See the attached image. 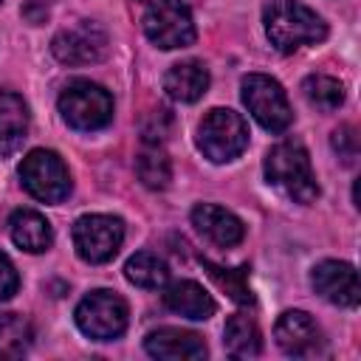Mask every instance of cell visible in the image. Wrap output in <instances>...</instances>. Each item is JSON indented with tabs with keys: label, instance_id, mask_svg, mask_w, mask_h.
Here are the masks:
<instances>
[{
	"label": "cell",
	"instance_id": "obj_14",
	"mask_svg": "<svg viewBox=\"0 0 361 361\" xmlns=\"http://www.w3.org/2000/svg\"><path fill=\"white\" fill-rule=\"evenodd\" d=\"M192 226L206 237L212 240L214 245H237L243 237H245V226L237 214H231L228 209L217 206V203H200L192 209Z\"/></svg>",
	"mask_w": 361,
	"mask_h": 361
},
{
	"label": "cell",
	"instance_id": "obj_9",
	"mask_svg": "<svg viewBox=\"0 0 361 361\" xmlns=\"http://www.w3.org/2000/svg\"><path fill=\"white\" fill-rule=\"evenodd\" d=\"M121 243L124 223L113 214H85L73 223V248L90 265L110 262L118 254Z\"/></svg>",
	"mask_w": 361,
	"mask_h": 361
},
{
	"label": "cell",
	"instance_id": "obj_2",
	"mask_svg": "<svg viewBox=\"0 0 361 361\" xmlns=\"http://www.w3.org/2000/svg\"><path fill=\"white\" fill-rule=\"evenodd\" d=\"M265 180L285 197L307 206L319 197V183L310 166V155L299 141H279L265 155Z\"/></svg>",
	"mask_w": 361,
	"mask_h": 361
},
{
	"label": "cell",
	"instance_id": "obj_17",
	"mask_svg": "<svg viewBox=\"0 0 361 361\" xmlns=\"http://www.w3.org/2000/svg\"><path fill=\"white\" fill-rule=\"evenodd\" d=\"M209 87V71L203 62L197 59H186L172 65L164 73V90L175 99V102H197Z\"/></svg>",
	"mask_w": 361,
	"mask_h": 361
},
{
	"label": "cell",
	"instance_id": "obj_22",
	"mask_svg": "<svg viewBox=\"0 0 361 361\" xmlns=\"http://www.w3.org/2000/svg\"><path fill=\"white\" fill-rule=\"evenodd\" d=\"M124 276L138 288H164L169 279V268L161 257H155L149 251H138L127 259Z\"/></svg>",
	"mask_w": 361,
	"mask_h": 361
},
{
	"label": "cell",
	"instance_id": "obj_25",
	"mask_svg": "<svg viewBox=\"0 0 361 361\" xmlns=\"http://www.w3.org/2000/svg\"><path fill=\"white\" fill-rule=\"evenodd\" d=\"M333 149L338 152L341 164L353 166L355 158H358V149H361V141H358V130L353 124H341L338 130H333Z\"/></svg>",
	"mask_w": 361,
	"mask_h": 361
},
{
	"label": "cell",
	"instance_id": "obj_28",
	"mask_svg": "<svg viewBox=\"0 0 361 361\" xmlns=\"http://www.w3.org/2000/svg\"><path fill=\"white\" fill-rule=\"evenodd\" d=\"M0 3H3V0H0Z\"/></svg>",
	"mask_w": 361,
	"mask_h": 361
},
{
	"label": "cell",
	"instance_id": "obj_26",
	"mask_svg": "<svg viewBox=\"0 0 361 361\" xmlns=\"http://www.w3.org/2000/svg\"><path fill=\"white\" fill-rule=\"evenodd\" d=\"M20 288V276H17V268L11 265V259L0 251V302L11 299Z\"/></svg>",
	"mask_w": 361,
	"mask_h": 361
},
{
	"label": "cell",
	"instance_id": "obj_20",
	"mask_svg": "<svg viewBox=\"0 0 361 361\" xmlns=\"http://www.w3.org/2000/svg\"><path fill=\"white\" fill-rule=\"evenodd\" d=\"M135 175L147 189H166V183L172 178L169 155L155 141H147L141 147V152L135 155Z\"/></svg>",
	"mask_w": 361,
	"mask_h": 361
},
{
	"label": "cell",
	"instance_id": "obj_4",
	"mask_svg": "<svg viewBox=\"0 0 361 361\" xmlns=\"http://www.w3.org/2000/svg\"><path fill=\"white\" fill-rule=\"evenodd\" d=\"M197 147L212 164H228L248 147V124L228 107H212L197 127Z\"/></svg>",
	"mask_w": 361,
	"mask_h": 361
},
{
	"label": "cell",
	"instance_id": "obj_18",
	"mask_svg": "<svg viewBox=\"0 0 361 361\" xmlns=\"http://www.w3.org/2000/svg\"><path fill=\"white\" fill-rule=\"evenodd\" d=\"M28 133V107L25 102L11 93V90H0V158L11 155Z\"/></svg>",
	"mask_w": 361,
	"mask_h": 361
},
{
	"label": "cell",
	"instance_id": "obj_15",
	"mask_svg": "<svg viewBox=\"0 0 361 361\" xmlns=\"http://www.w3.org/2000/svg\"><path fill=\"white\" fill-rule=\"evenodd\" d=\"M8 234H11L14 245L23 248V251H28V254L48 251L51 243H54L51 223L39 212H34V209H17L8 217Z\"/></svg>",
	"mask_w": 361,
	"mask_h": 361
},
{
	"label": "cell",
	"instance_id": "obj_8",
	"mask_svg": "<svg viewBox=\"0 0 361 361\" xmlns=\"http://www.w3.org/2000/svg\"><path fill=\"white\" fill-rule=\"evenodd\" d=\"M243 104L268 133H285L293 121L282 85L265 73H248L243 79Z\"/></svg>",
	"mask_w": 361,
	"mask_h": 361
},
{
	"label": "cell",
	"instance_id": "obj_6",
	"mask_svg": "<svg viewBox=\"0 0 361 361\" xmlns=\"http://www.w3.org/2000/svg\"><path fill=\"white\" fill-rule=\"evenodd\" d=\"M76 327L96 338V341H113L127 330L130 307L127 302L113 290H90L76 305Z\"/></svg>",
	"mask_w": 361,
	"mask_h": 361
},
{
	"label": "cell",
	"instance_id": "obj_27",
	"mask_svg": "<svg viewBox=\"0 0 361 361\" xmlns=\"http://www.w3.org/2000/svg\"><path fill=\"white\" fill-rule=\"evenodd\" d=\"M54 0H25L23 3V17L31 20V23H42L48 17V8H51Z\"/></svg>",
	"mask_w": 361,
	"mask_h": 361
},
{
	"label": "cell",
	"instance_id": "obj_3",
	"mask_svg": "<svg viewBox=\"0 0 361 361\" xmlns=\"http://www.w3.org/2000/svg\"><path fill=\"white\" fill-rule=\"evenodd\" d=\"M59 113L73 130H102L113 121V96L90 79H73L59 93Z\"/></svg>",
	"mask_w": 361,
	"mask_h": 361
},
{
	"label": "cell",
	"instance_id": "obj_5",
	"mask_svg": "<svg viewBox=\"0 0 361 361\" xmlns=\"http://www.w3.org/2000/svg\"><path fill=\"white\" fill-rule=\"evenodd\" d=\"M20 180L42 203H62L71 195V172L54 149H31L20 164Z\"/></svg>",
	"mask_w": 361,
	"mask_h": 361
},
{
	"label": "cell",
	"instance_id": "obj_1",
	"mask_svg": "<svg viewBox=\"0 0 361 361\" xmlns=\"http://www.w3.org/2000/svg\"><path fill=\"white\" fill-rule=\"evenodd\" d=\"M262 23L271 45L282 54H290L302 45H316L327 37L324 20L299 0H274L265 8Z\"/></svg>",
	"mask_w": 361,
	"mask_h": 361
},
{
	"label": "cell",
	"instance_id": "obj_11",
	"mask_svg": "<svg viewBox=\"0 0 361 361\" xmlns=\"http://www.w3.org/2000/svg\"><path fill=\"white\" fill-rule=\"evenodd\" d=\"M274 338H276L279 350L290 358H319L327 353L322 327L305 310H285L276 319Z\"/></svg>",
	"mask_w": 361,
	"mask_h": 361
},
{
	"label": "cell",
	"instance_id": "obj_16",
	"mask_svg": "<svg viewBox=\"0 0 361 361\" xmlns=\"http://www.w3.org/2000/svg\"><path fill=\"white\" fill-rule=\"evenodd\" d=\"M164 305L178 313V316H186V319H195V322H203L209 316H214L217 305L214 299L203 290V285L192 282V279H180V282H172L166 290H164Z\"/></svg>",
	"mask_w": 361,
	"mask_h": 361
},
{
	"label": "cell",
	"instance_id": "obj_19",
	"mask_svg": "<svg viewBox=\"0 0 361 361\" xmlns=\"http://www.w3.org/2000/svg\"><path fill=\"white\" fill-rule=\"evenodd\" d=\"M223 344L231 358H257L262 353V336H259L257 322L245 313H234L226 322Z\"/></svg>",
	"mask_w": 361,
	"mask_h": 361
},
{
	"label": "cell",
	"instance_id": "obj_13",
	"mask_svg": "<svg viewBox=\"0 0 361 361\" xmlns=\"http://www.w3.org/2000/svg\"><path fill=\"white\" fill-rule=\"evenodd\" d=\"M144 350L161 361H197V358H206L209 353L206 341L197 333L180 330V327H158L147 333Z\"/></svg>",
	"mask_w": 361,
	"mask_h": 361
},
{
	"label": "cell",
	"instance_id": "obj_21",
	"mask_svg": "<svg viewBox=\"0 0 361 361\" xmlns=\"http://www.w3.org/2000/svg\"><path fill=\"white\" fill-rule=\"evenodd\" d=\"M34 330L31 322L20 313H0V361L3 358H23L31 347Z\"/></svg>",
	"mask_w": 361,
	"mask_h": 361
},
{
	"label": "cell",
	"instance_id": "obj_10",
	"mask_svg": "<svg viewBox=\"0 0 361 361\" xmlns=\"http://www.w3.org/2000/svg\"><path fill=\"white\" fill-rule=\"evenodd\" d=\"M51 54L62 65H93L107 54V31L93 20H79L76 25L56 31Z\"/></svg>",
	"mask_w": 361,
	"mask_h": 361
},
{
	"label": "cell",
	"instance_id": "obj_23",
	"mask_svg": "<svg viewBox=\"0 0 361 361\" xmlns=\"http://www.w3.org/2000/svg\"><path fill=\"white\" fill-rule=\"evenodd\" d=\"M302 93H305V99H307L316 110H324V113L336 110V107L344 102V85H341L338 79H333V76H324V73L307 76V79L302 82Z\"/></svg>",
	"mask_w": 361,
	"mask_h": 361
},
{
	"label": "cell",
	"instance_id": "obj_12",
	"mask_svg": "<svg viewBox=\"0 0 361 361\" xmlns=\"http://www.w3.org/2000/svg\"><path fill=\"white\" fill-rule=\"evenodd\" d=\"M310 285L313 290L338 307H358L361 302V288H358V274L350 262H338V259H324L313 268L310 274Z\"/></svg>",
	"mask_w": 361,
	"mask_h": 361
},
{
	"label": "cell",
	"instance_id": "obj_7",
	"mask_svg": "<svg viewBox=\"0 0 361 361\" xmlns=\"http://www.w3.org/2000/svg\"><path fill=\"white\" fill-rule=\"evenodd\" d=\"M144 34L164 51L195 42V20L183 0H152L144 11Z\"/></svg>",
	"mask_w": 361,
	"mask_h": 361
},
{
	"label": "cell",
	"instance_id": "obj_24",
	"mask_svg": "<svg viewBox=\"0 0 361 361\" xmlns=\"http://www.w3.org/2000/svg\"><path fill=\"white\" fill-rule=\"evenodd\" d=\"M203 268L209 271V276L240 305H251L254 302V293H251V285H248V265H240V268H220L214 262H203Z\"/></svg>",
	"mask_w": 361,
	"mask_h": 361
}]
</instances>
